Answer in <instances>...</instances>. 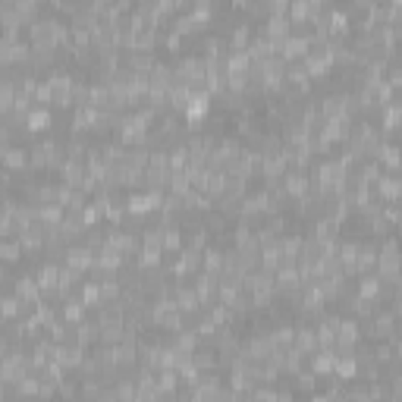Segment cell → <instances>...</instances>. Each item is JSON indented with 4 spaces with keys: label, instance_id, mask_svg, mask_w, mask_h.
I'll return each instance as SVG.
<instances>
[{
    "label": "cell",
    "instance_id": "6da1fadb",
    "mask_svg": "<svg viewBox=\"0 0 402 402\" xmlns=\"http://www.w3.org/2000/svg\"><path fill=\"white\" fill-rule=\"evenodd\" d=\"M148 324H154V327H161V330H173V334H176V330H183V311H179L170 299H157V302H151Z\"/></svg>",
    "mask_w": 402,
    "mask_h": 402
},
{
    "label": "cell",
    "instance_id": "7a4b0ae2",
    "mask_svg": "<svg viewBox=\"0 0 402 402\" xmlns=\"http://www.w3.org/2000/svg\"><path fill=\"white\" fill-rule=\"evenodd\" d=\"M161 192H132L126 198V214L129 217H151V214L161 211Z\"/></svg>",
    "mask_w": 402,
    "mask_h": 402
},
{
    "label": "cell",
    "instance_id": "3957f363",
    "mask_svg": "<svg viewBox=\"0 0 402 402\" xmlns=\"http://www.w3.org/2000/svg\"><path fill=\"white\" fill-rule=\"evenodd\" d=\"M57 148H60V142H54V138L35 142L32 148H28V167H32V170H51V167H54V157H57Z\"/></svg>",
    "mask_w": 402,
    "mask_h": 402
},
{
    "label": "cell",
    "instance_id": "277c9868",
    "mask_svg": "<svg viewBox=\"0 0 402 402\" xmlns=\"http://www.w3.org/2000/svg\"><path fill=\"white\" fill-rule=\"evenodd\" d=\"M91 261H95V252H91V248H85L82 242L69 246V248H66V255H63V264H66L69 271H75V273L91 271Z\"/></svg>",
    "mask_w": 402,
    "mask_h": 402
},
{
    "label": "cell",
    "instance_id": "5b68a950",
    "mask_svg": "<svg viewBox=\"0 0 402 402\" xmlns=\"http://www.w3.org/2000/svg\"><path fill=\"white\" fill-rule=\"evenodd\" d=\"M82 358H85L82 346H57L54 342V365H60L63 374H66V371H79Z\"/></svg>",
    "mask_w": 402,
    "mask_h": 402
},
{
    "label": "cell",
    "instance_id": "8992f818",
    "mask_svg": "<svg viewBox=\"0 0 402 402\" xmlns=\"http://www.w3.org/2000/svg\"><path fill=\"white\" fill-rule=\"evenodd\" d=\"M57 273H60V264H54V261H44V264L32 273L38 289H42V299H51V295L57 293Z\"/></svg>",
    "mask_w": 402,
    "mask_h": 402
},
{
    "label": "cell",
    "instance_id": "52a82bcc",
    "mask_svg": "<svg viewBox=\"0 0 402 402\" xmlns=\"http://www.w3.org/2000/svg\"><path fill=\"white\" fill-rule=\"evenodd\" d=\"M286 157H283V151H264L261 154V176L264 179H283L286 176Z\"/></svg>",
    "mask_w": 402,
    "mask_h": 402
},
{
    "label": "cell",
    "instance_id": "ba28073f",
    "mask_svg": "<svg viewBox=\"0 0 402 402\" xmlns=\"http://www.w3.org/2000/svg\"><path fill=\"white\" fill-rule=\"evenodd\" d=\"M208 113H211V95H192L189 104H185V110H183V120L192 126H198Z\"/></svg>",
    "mask_w": 402,
    "mask_h": 402
},
{
    "label": "cell",
    "instance_id": "9c48e42d",
    "mask_svg": "<svg viewBox=\"0 0 402 402\" xmlns=\"http://www.w3.org/2000/svg\"><path fill=\"white\" fill-rule=\"evenodd\" d=\"M381 289H383V283L377 273H361L358 283H355V295L358 299H381Z\"/></svg>",
    "mask_w": 402,
    "mask_h": 402
},
{
    "label": "cell",
    "instance_id": "30bf717a",
    "mask_svg": "<svg viewBox=\"0 0 402 402\" xmlns=\"http://www.w3.org/2000/svg\"><path fill=\"white\" fill-rule=\"evenodd\" d=\"M0 164H3V170H26L28 167V148H19V145H10L7 151H3V157H0Z\"/></svg>",
    "mask_w": 402,
    "mask_h": 402
},
{
    "label": "cell",
    "instance_id": "8fae6325",
    "mask_svg": "<svg viewBox=\"0 0 402 402\" xmlns=\"http://www.w3.org/2000/svg\"><path fill=\"white\" fill-rule=\"evenodd\" d=\"M51 126H54V113H51L48 107L28 110V116H26V132H44V129H51Z\"/></svg>",
    "mask_w": 402,
    "mask_h": 402
},
{
    "label": "cell",
    "instance_id": "7c38bea8",
    "mask_svg": "<svg viewBox=\"0 0 402 402\" xmlns=\"http://www.w3.org/2000/svg\"><path fill=\"white\" fill-rule=\"evenodd\" d=\"M293 349H299L302 355L318 352V336H314V327H295L293 330Z\"/></svg>",
    "mask_w": 402,
    "mask_h": 402
},
{
    "label": "cell",
    "instance_id": "4fadbf2b",
    "mask_svg": "<svg viewBox=\"0 0 402 402\" xmlns=\"http://www.w3.org/2000/svg\"><path fill=\"white\" fill-rule=\"evenodd\" d=\"M311 358V374H318V377H327V374H334V361H336V355L330 352V349H318L314 355H308Z\"/></svg>",
    "mask_w": 402,
    "mask_h": 402
},
{
    "label": "cell",
    "instance_id": "5bb4252c",
    "mask_svg": "<svg viewBox=\"0 0 402 402\" xmlns=\"http://www.w3.org/2000/svg\"><path fill=\"white\" fill-rule=\"evenodd\" d=\"M374 264H377V246H361V242H358L352 273H371V271H374Z\"/></svg>",
    "mask_w": 402,
    "mask_h": 402
},
{
    "label": "cell",
    "instance_id": "9a60e30c",
    "mask_svg": "<svg viewBox=\"0 0 402 402\" xmlns=\"http://www.w3.org/2000/svg\"><path fill=\"white\" fill-rule=\"evenodd\" d=\"M13 295L19 302H42V289L35 283V277H19L13 283Z\"/></svg>",
    "mask_w": 402,
    "mask_h": 402
},
{
    "label": "cell",
    "instance_id": "2e32d148",
    "mask_svg": "<svg viewBox=\"0 0 402 402\" xmlns=\"http://www.w3.org/2000/svg\"><path fill=\"white\" fill-rule=\"evenodd\" d=\"M336 236H340V223H334V220H327V217L314 220L311 239H318V242H324V246H330V242H336Z\"/></svg>",
    "mask_w": 402,
    "mask_h": 402
},
{
    "label": "cell",
    "instance_id": "e0dca14e",
    "mask_svg": "<svg viewBox=\"0 0 402 402\" xmlns=\"http://www.w3.org/2000/svg\"><path fill=\"white\" fill-rule=\"evenodd\" d=\"M60 318L66 320V324H82L89 314H85V305L79 302V295H69L66 302L60 305Z\"/></svg>",
    "mask_w": 402,
    "mask_h": 402
},
{
    "label": "cell",
    "instance_id": "ac0fdd59",
    "mask_svg": "<svg viewBox=\"0 0 402 402\" xmlns=\"http://www.w3.org/2000/svg\"><path fill=\"white\" fill-rule=\"evenodd\" d=\"M198 334L195 330H176V334H173V340H170V349H176V352H195L198 349Z\"/></svg>",
    "mask_w": 402,
    "mask_h": 402
},
{
    "label": "cell",
    "instance_id": "d6986e66",
    "mask_svg": "<svg viewBox=\"0 0 402 402\" xmlns=\"http://www.w3.org/2000/svg\"><path fill=\"white\" fill-rule=\"evenodd\" d=\"M358 374V371H355V358L352 355H336V361H334V377L336 381H352V377Z\"/></svg>",
    "mask_w": 402,
    "mask_h": 402
},
{
    "label": "cell",
    "instance_id": "ffe728a7",
    "mask_svg": "<svg viewBox=\"0 0 402 402\" xmlns=\"http://www.w3.org/2000/svg\"><path fill=\"white\" fill-rule=\"evenodd\" d=\"M377 164L390 167V173H396V167H399V148L393 142H383L381 151H377Z\"/></svg>",
    "mask_w": 402,
    "mask_h": 402
},
{
    "label": "cell",
    "instance_id": "44dd1931",
    "mask_svg": "<svg viewBox=\"0 0 402 402\" xmlns=\"http://www.w3.org/2000/svg\"><path fill=\"white\" fill-rule=\"evenodd\" d=\"M79 302H82L85 308H98V305H101V286H98L95 280H89V283H82V286H79Z\"/></svg>",
    "mask_w": 402,
    "mask_h": 402
},
{
    "label": "cell",
    "instance_id": "7402d4cb",
    "mask_svg": "<svg viewBox=\"0 0 402 402\" xmlns=\"http://www.w3.org/2000/svg\"><path fill=\"white\" fill-rule=\"evenodd\" d=\"M22 258V248L16 239H0V261L3 264H16Z\"/></svg>",
    "mask_w": 402,
    "mask_h": 402
},
{
    "label": "cell",
    "instance_id": "603a6c76",
    "mask_svg": "<svg viewBox=\"0 0 402 402\" xmlns=\"http://www.w3.org/2000/svg\"><path fill=\"white\" fill-rule=\"evenodd\" d=\"M16 314H19V299L16 295H0V318L13 320Z\"/></svg>",
    "mask_w": 402,
    "mask_h": 402
},
{
    "label": "cell",
    "instance_id": "cb8c5ba5",
    "mask_svg": "<svg viewBox=\"0 0 402 402\" xmlns=\"http://www.w3.org/2000/svg\"><path fill=\"white\" fill-rule=\"evenodd\" d=\"M314 387H318V374H311L308 368L295 371V390H305V393H311Z\"/></svg>",
    "mask_w": 402,
    "mask_h": 402
},
{
    "label": "cell",
    "instance_id": "d4e9b609",
    "mask_svg": "<svg viewBox=\"0 0 402 402\" xmlns=\"http://www.w3.org/2000/svg\"><path fill=\"white\" fill-rule=\"evenodd\" d=\"M311 402H334V396H327V393H314V396H311Z\"/></svg>",
    "mask_w": 402,
    "mask_h": 402
},
{
    "label": "cell",
    "instance_id": "484cf974",
    "mask_svg": "<svg viewBox=\"0 0 402 402\" xmlns=\"http://www.w3.org/2000/svg\"><path fill=\"white\" fill-rule=\"evenodd\" d=\"M3 280H7V264L0 261V283H3Z\"/></svg>",
    "mask_w": 402,
    "mask_h": 402
}]
</instances>
